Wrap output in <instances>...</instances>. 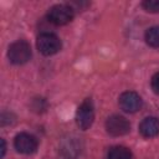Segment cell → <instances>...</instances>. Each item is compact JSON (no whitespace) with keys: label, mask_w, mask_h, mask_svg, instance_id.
<instances>
[{"label":"cell","mask_w":159,"mask_h":159,"mask_svg":"<svg viewBox=\"0 0 159 159\" xmlns=\"http://www.w3.org/2000/svg\"><path fill=\"white\" fill-rule=\"evenodd\" d=\"M119 106L120 108L127 112V113H134L137 111H139L143 106V101L140 98V96L135 92L128 91V92H123L119 97Z\"/></svg>","instance_id":"cell-7"},{"label":"cell","mask_w":159,"mask_h":159,"mask_svg":"<svg viewBox=\"0 0 159 159\" xmlns=\"http://www.w3.org/2000/svg\"><path fill=\"white\" fill-rule=\"evenodd\" d=\"M145 41L152 47H159V26H153L147 30Z\"/></svg>","instance_id":"cell-11"},{"label":"cell","mask_w":159,"mask_h":159,"mask_svg":"<svg viewBox=\"0 0 159 159\" xmlns=\"http://www.w3.org/2000/svg\"><path fill=\"white\" fill-rule=\"evenodd\" d=\"M31 47L29 42L24 40H19L10 45L7 51V57L14 65H24L31 58Z\"/></svg>","instance_id":"cell-1"},{"label":"cell","mask_w":159,"mask_h":159,"mask_svg":"<svg viewBox=\"0 0 159 159\" xmlns=\"http://www.w3.org/2000/svg\"><path fill=\"white\" fill-rule=\"evenodd\" d=\"M39 145L37 139L29 133H20L14 139L15 149L21 154H32L36 152Z\"/></svg>","instance_id":"cell-6"},{"label":"cell","mask_w":159,"mask_h":159,"mask_svg":"<svg viewBox=\"0 0 159 159\" xmlns=\"http://www.w3.org/2000/svg\"><path fill=\"white\" fill-rule=\"evenodd\" d=\"M37 50L45 55V56H51L57 53L61 50V41L60 39L51 32H42L39 35L37 41H36Z\"/></svg>","instance_id":"cell-3"},{"label":"cell","mask_w":159,"mask_h":159,"mask_svg":"<svg viewBox=\"0 0 159 159\" xmlns=\"http://www.w3.org/2000/svg\"><path fill=\"white\" fill-rule=\"evenodd\" d=\"M142 6L148 12H159V0H145L142 2Z\"/></svg>","instance_id":"cell-12"},{"label":"cell","mask_w":159,"mask_h":159,"mask_svg":"<svg viewBox=\"0 0 159 159\" xmlns=\"http://www.w3.org/2000/svg\"><path fill=\"white\" fill-rule=\"evenodd\" d=\"M1 142V158L5 155V150H6V144H5V140L4 139H1L0 140Z\"/></svg>","instance_id":"cell-14"},{"label":"cell","mask_w":159,"mask_h":159,"mask_svg":"<svg viewBox=\"0 0 159 159\" xmlns=\"http://www.w3.org/2000/svg\"><path fill=\"white\" fill-rule=\"evenodd\" d=\"M107 159H132V153L128 148L117 145L109 149L107 154Z\"/></svg>","instance_id":"cell-10"},{"label":"cell","mask_w":159,"mask_h":159,"mask_svg":"<svg viewBox=\"0 0 159 159\" xmlns=\"http://www.w3.org/2000/svg\"><path fill=\"white\" fill-rule=\"evenodd\" d=\"M139 132L145 138H153L159 134V120L155 117H147L139 124Z\"/></svg>","instance_id":"cell-8"},{"label":"cell","mask_w":159,"mask_h":159,"mask_svg":"<svg viewBox=\"0 0 159 159\" xmlns=\"http://www.w3.org/2000/svg\"><path fill=\"white\" fill-rule=\"evenodd\" d=\"M152 89L154 91V93L159 94V72H157L152 77Z\"/></svg>","instance_id":"cell-13"},{"label":"cell","mask_w":159,"mask_h":159,"mask_svg":"<svg viewBox=\"0 0 159 159\" xmlns=\"http://www.w3.org/2000/svg\"><path fill=\"white\" fill-rule=\"evenodd\" d=\"M75 16V10L68 4H58L52 6L47 12V19L53 25L61 26L72 21Z\"/></svg>","instance_id":"cell-2"},{"label":"cell","mask_w":159,"mask_h":159,"mask_svg":"<svg viewBox=\"0 0 159 159\" xmlns=\"http://www.w3.org/2000/svg\"><path fill=\"white\" fill-rule=\"evenodd\" d=\"M106 129L108 134L113 137H120L129 132L130 124L124 117L119 114H113L106 120Z\"/></svg>","instance_id":"cell-5"},{"label":"cell","mask_w":159,"mask_h":159,"mask_svg":"<svg viewBox=\"0 0 159 159\" xmlns=\"http://www.w3.org/2000/svg\"><path fill=\"white\" fill-rule=\"evenodd\" d=\"M61 152L67 159H75L81 153V144L77 138H66L61 143Z\"/></svg>","instance_id":"cell-9"},{"label":"cell","mask_w":159,"mask_h":159,"mask_svg":"<svg viewBox=\"0 0 159 159\" xmlns=\"http://www.w3.org/2000/svg\"><path fill=\"white\" fill-rule=\"evenodd\" d=\"M94 119V111H93V103L89 98H86L81 106L78 107L76 112V120L81 129L86 130L88 129Z\"/></svg>","instance_id":"cell-4"}]
</instances>
